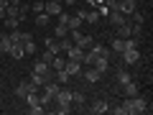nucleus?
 I'll list each match as a JSON object with an SVG mask.
<instances>
[{
	"instance_id": "obj_1",
	"label": "nucleus",
	"mask_w": 153,
	"mask_h": 115,
	"mask_svg": "<svg viewBox=\"0 0 153 115\" xmlns=\"http://www.w3.org/2000/svg\"><path fill=\"white\" fill-rule=\"evenodd\" d=\"M128 110H130V115L151 113V108H148V100H146V97H140V95H135V97H128Z\"/></svg>"
},
{
	"instance_id": "obj_2",
	"label": "nucleus",
	"mask_w": 153,
	"mask_h": 115,
	"mask_svg": "<svg viewBox=\"0 0 153 115\" xmlns=\"http://www.w3.org/2000/svg\"><path fill=\"white\" fill-rule=\"evenodd\" d=\"M54 105H61V108H71V90L69 87H59L54 95Z\"/></svg>"
},
{
	"instance_id": "obj_3",
	"label": "nucleus",
	"mask_w": 153,
	"mask_h": 115,
	"mask_svg": "<svg viewBox=\"0 0 153 115\" xmlns=\"http://www.w3.org/2000/svg\"><path fill=\"white\" fill-rule=\"evenodd\" d=\"M115 10H120L123 16H133L138 10V0H117V8Z\"/></svg>"
},
{
	"instance_id": "obj_4",
	"label": "nucleus",
	"mask_w": 153,
	"mask_h": 115,
	"mask_svg": "<svg viewBox=\"0 0 153 115\" xmlns=\"http://www.w3.org/2000/svg\"><path fill=\"white\" fill-rule=\"evenodd\" d=\"M82 69H84V64H82V61H76V59L64 61V72L69 77H79V74H82Z\"/></svg>"
},
{
	"instance_id": "obj_5",
	"label": "nucleus",
	"mask_w": 153,
	"mask_h": 115,
	"mask_svg": "<svg viewBox=\"0 0 153 115\" xmlns=\"http://www.w3.org/2000/svg\"><path fill=\"white\" fill-rule=\"evenodd\" d=\"M82 77H84V82H89V84H97L105 74H100V72L94 69V66H87V69H82Z\"/></svg>"
},
{
	"instance_id": "obj_6",
	"label": "nucleus",
	"mask_w": 153,
	"mask_h": 115,
	"mask_svg": "<svg viewBox=\"0 0 153 115\" xmlns=\"http://www.w3.org/2000/svg\"><path fill=\"white\" fill-rule=\"evenodd\" d=\"M120 56H123V61H125V64H138V61H140V51H138V46H133V49H125Z\"/></svg>"
},
{
	"instance_id": "obj_7",
	"label": "nucleus",
	"mask_w": 153,
	"mask_h": 115,
	"mask_svg": "<svg viewBox=\"0 0 153 115\" xmlns=\"http://www.w3.org/2000/svg\"><path fill=\"white\" fill-rule=\"evenodd\" d=\"M61 10H64V5H61V3H56V0H46V3H44V13H49L51 18H56Z\"/></svg>"
},
{
	"instance_id": "obj_8",
	"label": "nucleus",
	"mask_w": 153,
	"mask_h": 115,
	"mask_svg": "<svg viewBox=\"0 0 153 115\" xmlns=\"http://www.w3.org/2000/svg\"><path fill=\"white\" fill-rule=\"evenodd\" d=\"M107 23L117 28V26H123V23H128V16H123L120 10H110L107 13Z\"/></svg>"
},
{
	"instance_id": "obj_9",
	"label": "nucleus",
	"mask_w": 153,
	"mask_h": 115,
	"mask_svg": "<svg viewBox=\"0 0 153 115\" xmlns=\"http://www.w3.org/2000/svg\"><path fill=\"white\" fill-rule=\"evenodd\" d=\"M31 90H36V87H33V84L28 82V79H26V82H21V84H16V97H21V100H26V95L31 92ZM36 92H38V90H36Z\"/></svg>"
},
{
	"instance_id": "obj_10",
	"label": "nucleus",
	"mask_w": 153,
	"mask_h": 115,
	"mask_svg": "<svg viewBox=\"0 0 153 115\" xmlns=\"http://www.w3.org/2000/svg\"><path fill=\"white\" fill-rule=\"evenodd\" d=\"M64 54L69 56V59H76V61H84V54H87V51H84V49H79V46H74V44H71L69 49L64 51Z\"/></svg>"
},
{
	"instance_id": "obj_11",
	"label": "nucleus",
	"mask_w": 153,
	"mask_h": 115,
	"mask_svg": "<svg viewBox=\"0 0 153 115\" xmlns=\"http://www.w3.org/2000/svg\"><path fill=\"white\" fill-rule=\"evenodd\" d=\"M87 51H89V54H94V56H105V59H110V54H112L107 46H100V44H92Z\"/></svg>"
},
{
	"instance_id": "obj_12",
	"label": "nucleus",
	"mask_w": 153,
	"mask_h": 115,
	"mask_svg": "<svg viewBox=\"0 0 153 115\" xmlns=\"http://www.w3.org/2000/svg\"><path fill=\"white\" fill-rule=\"evenodd\" d=\"M128 49V44H125V38H117L115 36L112 41H110V51H115V54H123V51Z\"/></svg>"
},
{
	"instance_id": "obj_13",
	"label": "nucleus",
	"mask_w": 153,
	"mask_h": 115,
	"mask_svg": "<svg viewBox=\"0 0 153 115\" xmlns=\"http://www.w3.org/2000/svg\"><path fill=\"white\" fill-rule=\"evenodd\" d=\"M44 46L51 51V54H61V44H59V38H54V36H49V38H46V41H44Z\"/></svg>"
},
{
	"instance_id": "obj_14",
	"label": "nucleus",
	"mask_w": 153,
	"mask_h": 115,
	"mask_svg": "<svg viewBox=\"0 0 153 115\" xmlns=\"http://www.w3.org/2000/svg\"><path fill=\"white\" fill-rule=\"evenodd\" d=\"M92 66L100 72V74H107V69H110V59H105V56H97Z\"/></svg>"
},
{
	"instance_id": "obj_15",
	"label": "nucleus",
	"mask_w": 153,
	"mask_h": 115,
	"mask_svg": "<svg viewBox=\"0 0 153 115\" xmlns=\"http://www.w3.org/2000/svg\"><path fill=\"white\" fill-rule=\"evenodd\" d=\"M89 113H94V115H102V113H110V105L105 102V100H97V102L89 108Z\"/></svg>"
},
{
	"instance_id": "obj_16",
	"label": "nucleus",
	"mask_w": 153,
	"mask_h": 115,
	"mask_svg": "<svg viewBox=\"0 0 153 115\" xmlns=\"http://www.w3.org/2000/svg\"><path fill=\"white\" fill-rule=\"evenodd\" d=\"M120 87H123V92H125V97H135V95H138V84L133 82V79L125 82V84H120Z\"/></svg>"
},
{
	"instance_id": "obj_17",
	"label": "nucleus",
	"mask_w": 153,
	"mask_h": 115,
	"mask_svg": "<svg viewBox=\"0 0 153 115\" xmlns=\"http://www.w3.org/2000/svg\"><path fill=\"white\" fill-rule=\"evenodd\" d=\"M28 82H31V84H33L36 90H41V87L46 84V79H44V74H36V72H31V77H28Z\"/></svg>"
},
{
	"instance_id": "obj_18",
	"label": "nucleus",
	"mask_w": 153,
	"mask_h": 115,
	"mask_svg": "<svg viewBox=\"0 0 153 115\" xmlns=\"http://www.w3.org/2000/svg\"><path fill=\"white\" fill-rule=\"evenodd\" d=\"M71 105L84 108V92H82V90H71Z\"/></svg>"
},
{
	"instance_id": "obj_19",
	"label": "nucleus",
	"mask_w": 153,
	"mask_h": 115,
	"mask_svg": "<svg viewBox=\"0 0 153 115\" xmlns=\"http://www.w3.org/2000/svg\"><path fill=\"white\" fill-rule=\"evenodd\" d=\"M8 56H13V59H23L26 56V51H23V44H13L10 51H8Z\"/></svg>"
},
{
	"instance_id": "obj_20",
	"label": "nucleus",
	"mask_w": 153,
	"mask_h": 115,
	"mask_svg": "<svg viewBox=\"0 0 153 115\" xmlns=\"http://www.w3.org/2000/svg\"><path fill=\"white\" fill-rule=\"evenodd\" d=\"M66 33H69V26H66V23L54 26V38H66Z\"/></svg>"
},
{
	"instance_id": "obj_21",
	"label": "nucleus",
	"mask_w": 153,
	"mask_h": 115,
	"mask_svg": "<svg viewBox=\"0 0 153 115\" xmlns=\"http://www.w3.org/2000/svg\"><path fill=\"white\" fill-rule=\"evenodd\" d=\"M36 26H51V16L49 13H36Z\"/></svg>"
},
{
	"instance_id": "obj_22",
	"label": "nucleus",
	"mask_w": 153,
	"mask_h": 115,
	"mask_svg": "<svg viewBox=\"0 0 153 115\" xmlns=\"http://www.w3.org/2000/svg\"><path fill=\"white\" fill-rule=\"evenodd\" d=\"M10 46H13L10 36H0V54H8V51H10Z\"/></svg>"
},
{
	"instance_id": "obj_23",
	"label": "nucleus",
	"mask_w": 153,
	"mask_h": 115,
	"mask_svg": "<svg viewBox=\"0 0 153 115\" xmlns=\"http://www.w3.org/2000/svg\"><path fill=\"white\" fill-rule=\"evenodd\" d=\"M115 79H117V84H125V82H130L133 77L128 74L125 69H117V72H115Z\"/></svg>"
},
{
	"instance_id": "obj_24",
	"label": "nucleus",
	"mask_w": 153,
	"mask_h": 115,
	"mask_svg": "<svg viewBox=\"0 0 153 115\" xmlns=\"http://www.w3.org/2000/svg\"><path fill=\"white\" fill-rule=\"evenodd\" d=\"M49 69H51V66L46 64V61H41V59H38L36 64H33V72H36V74H46ZM44 79H46V77H44Z\"/></svg>"
},
{
	"instance_id": "obj_25",
	"label": "nucleus",
	"mask_w": 153,
	"mask_h": 115,
	"mask_svg": "<svg viewBox=\"0 0 153 115\" xmlns=\"http://www.w3.org/2000/svg\"><path fill=\"white\" fill-rule=\"evenodd\" d=\"M64 61H66L64 56H61V54H56L54 59H51V69H54V72H56V69H64Z\"/></svg>"
},
{
	"instance_id": "obj_26",
	"label": "nucleus",
	"mask_w": 153,
	"mask_h": 115,
	"mask_svg": "<svg viewBox=\"0 0 153 115\" xmlns=\"http://www.w3.org/2000/svg\"><path fill=\"white\" fill-rule=\"evenodd\" d=\"M69 79H71V77L66 74L64 69H56V82H59V84H69Z\"/></svg>"
},
{
	"instance_id": "obj_27",
	"label": "nucleus",
	"mask_w": 153,
	"mask_h": 115,
	"mask_svg": "<svg viewBox=\"0 0 153 115\" xmlns=\"http://www.w3.org/2000/svg\"><path fill=\"white\" fill-rule=\"evenodd\" d=\"M10 41H13V44H23V31H21V28H13V31H10Z\"/></svg>"
},
{
	"instance_id": "obj_28",
	"label": "nucleus",
	"mask_w": 153,
	"mask_h": 115,
	"mask_svg": "<svg viewBox=\"0 0 153 115\" xmlns=\"http://www.w3.org/2000/svg\"><path fill=\"white\" fill-rule=\"evenodd\" d=\"M84 21H87V23H97L100 21V13L97 10H87V13H84Z\"/></svg>"
},
{
	"instance_id": "obj_29",
	"label": "nucleus",
	"mask_w": 153,
	"mask_h": 115,
	"mask_svg": "<svg viewBox=\"0 0 153 115\" xmlns=\"http://www.w3.org/2000/svg\"><path fill=\"white\" fill-rule=\"evenodd\" d=\"M44 3H46V0H31V5H28V8H31L33 13H41V10H44Z\"/></svg>"
},
{
	"instance_id": "obj_30",
	"label": "nucleus",
	"mask_w": 153,
	"mask_h": 115,
	"mask_svg": "<svg viewBox=\"0 0 153 115\" xmlns=\"http://www.w3.org/2000/svg\"><path fill=\"white\" fill-rule=\"evenodd\" d=\"M82 18H76V16H69V23H66V26H69V28H82Z\"/></svg>"
},
{
	"instance_id": "obj_31",
	"label": "nucleus",
	"mask_w": 153,
	"mask_h": 115,
	"mask_svg": "<svg viewBox=\"0 0 153 115\" xmlns=\"http://www.w3.org/2000/svg\"><path fill=\"white\" fill-rule=\"evenodd\" d=\"M5 16L18 18V5H10V3H8V5H5Z\"/></svg>"
},
{
	"instance_id": "obj_32",
	"label": "nucleus",
	"mask_w": 153,
	"mask_h": 115,
	"mask_svg": "<svg viewBox=\"0 0 153 115\" xmlns=\"http://www.w3.org/2000/svg\"><path fill=\"white\" fill-rule=\"evenodd\" d=\"M28 113H31V115H44L46 108H44V105H33V108H28Z\"/></svg>"
},
{
	"instance_id": "obj_33",
	"label": "nucleus",
	"mask_w": 153,
	"mask_h": 115,
	"mask_svg": "<svg viewBox=\"0 0 153 115\" xmlns=\"http://www.w3.org/2000/svg\"><path fill=\"white\" fill-rule=\"evenodd\" d=\"M54 56H56V54H51L49 49H44V54H41V61H46V64L51 66V59H54Z\"/></svg>"
},
{
	"instance_id": "obj_34",
	"label": "nucleus",
	"mask_w": 153,
	"mask_h": 115,
	"mask_svg": "<svg viewBox=\"0 0 153 115\" xmlns=\"http://www.w3.org/2000/svg\"><path fill=\"white\" fill-rule=\"evenodd\" d=\"M18 23H21L18 18H10V16H5V26L10 28V31H13V28H18Z\"/></svg>"
},
{
	"instance_id": "obj_35",
	"label": "nucleus",
	"mask_w": 153,
	"mask_h": 115,
	"mask_svg": "<svg viewBox=\"0 0 153 115\" xmlns=\"http://www.w3.org/2000/svg\"><path fill=\"white\" fill-rule=\"evenodd\" d=\"M130 18H133V23H140V26H143V21H146V16H143L140 10H135V13H133Z\"/></svg>"
},
{
	"instance_id": "obj_36",
	"label": "nucleus",
	"mask_w": 153,
	"mask_h": 115,
	"mask_svg": "<svg viewBox=\"0 0 153 115\" xmlns=\"http://www.w3.org/2000/svg\"><path fill=\"white\" fill-rule=\"evenodd\" d=\"M54 113H56V115H69V113H71V108H61V105H56Z\"/></svg>"
},
{
	"instance_id": "obj_37",
	"label": "nucleus",
	"mask_w": 153,
	"mask_h": 115,
	"mask_svg": "<svg viewBox=\"0 0 153 115\" xmlns=\"http://www.w3.org/2000/svg\"><path fill=\"white\" fill-rule=\"evenodd\" d=\"M5 5H8L5 0H0V18H5Z\"/></svg>"
},
{
	"instance_id": "obj_38",
	"label": "nucleus",
	"mask_w": 153,
	"mask_h": 115,
	"mask_svg": "<svg viewBox=\"0 0 153 115\" xmlns=\"http://www.w3.org/2000/svg\"><path fill=\"white\" fill-rule=\"evenodd\" d=\"M61 5H66V8H69V5H76V0H61Z\"/></svg>"
},
{
	"instance_id": "obj_39",
	"label": "nucleus",
	"mask_w": 153,
	"mask_h": 115,
	"mask_svg": "<svg viewBox=\"0 0 153 115\" xmlns=\"http://www.w3.org/2000/svg\"><path fill=\"white\" fill-rule=\"evenodd\" d=\"M0 90H3V82H0Z\"/></svg>"
},
{
	"instance_id": "obj_40",
	"label": "nucleus",
	"mask_w": 153,
	"mask_h": 115,
	"mask_svg": "<svg viewBox=\"0 0 153 115\" xmlns=\"http://www.w3.org/2000/svg\"><path fill=\"white\" fill-rule=\"evenodd\" d=\"M56 3H61V0H56Z\"/></svg>"
},
{
	"instance_id": "obj_41",
	"label": "nucleus",
	"mask_w": 153,
	"mask_h": 115,
	"mask_svg": "<svg viewBox=\"0 0 153 115\" xmlns=\"http://www.w3.org/2000/svg\"><path fill=\"white\" fill-rule=\"evenodd\" d=\"M26 3H31V0H26Z\"/></svg>"
},
{
	"instance_id": "obj_42",
	"label": "nucleus",
	"mask_w": 153,
	"mask_h": 115,
	"mask_svg": "<svg viewBox=\"0 0 153 115\" xmlns=\"http://www.w3.org/2000/svg\"><path fill=\"white\" fill-rule=\"evenodd\" d=\"M5 3H8V0H5Z\"/></svg>"
}]
</instances>
